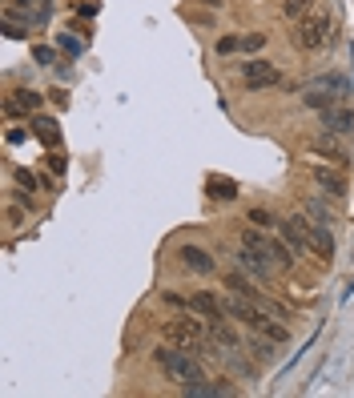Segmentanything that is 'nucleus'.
Returning <instances> with one entry per match:
<instances>
[{
    "label": "nucleus",
    "instance_id": "nucleus-24",
    "mask_svg": "<svg viewBox=\"0 0 354 398\" xmlns=\"http://www.w3.org/2000/svg\"><path fill=\"white\" fill-rule=\"evenodd\" d=\"M13 177H16V186H21V189H37L40 186V177L28 174V169H13Z\"/></svg>",
    "mask_w": 354,
    "mask_h": 398
},
{
    "label": "nucleus",
    "instance_id": "nucleus-4",
    "mask_svg": "<svg viewBox=\"0 0 354 398\" xmlns=\"http://www.w3.org/2000/svg\"><path fill=\"white\" fill-rule=\"evenodd\" d=\"M217 249H205L198 241H185V246H177V266L193 278H214L217 274Z\"/></svg>",
    "mask_w": 354,
    "mask_h": 398
},
{
    "label": "nucleus",
    "instance_id": "nucleus-13",
    "mask_svg": "<svg viewBox=\"0 0 354 398\" xmlns=\"http://www.w3.org/2000/svg\"><path fill=\"white\" fill-rule=\"evenodd\" d=\"M205 193H210V198L214 201H238V181H234V177H217V174H210L205 177Z\"/></svg>",
    "mask_w": 354,
    "mask_h": 398
},
{
    "label": "nucleus",
    "instance_id": "nucleus-20",
    "mask_svg": "<svg viewBox=\"0 0 354 398\" xmlns=\"http://www.w3.org/2000/svg\"><path fill=\"white\" fill-rule=\"evenodd\" d=\"M57 49H61L64 57H73V61H76V57H85V40H81V37H69V33H57Z\"/></svg>",
    "mask_w": 354,
    "mask_h": 398
},
{
    "label": "nucleus",
    "instance_id": "nucleus-14",
    "mask_svg": "<svg viewBox=\"0 0 354 398\" xmlns=\"http://www.w3.org/2000/svg\"><path fill=\"white\" fill-rule=\"evenodd\" d=\"M302 213L310 217V222H322V225H338V213H334V205L322 198H306L302 201Z\"/></svg>",
    "mask_w": 354,
    "mask_h": 398
},
{
    "label": "nucleus",
    "instance_id": "nucleus-21",
    "mask_svg": "<svg viewBox=\"0 0 354 398\" xmlns=\"http://www.w3.org/2000/svg\"><path fill=\"white\" fill-rule=\"evenodd\" d=\"M266 45H270L266 33H246V37H241V52H246V57H262Z\"/></svg>",
    "mask_w": 354,
    "mask_h": 398
},
{
    "label": "nucleus",
    "instance_id": "nucleus-5",
    "mask_svg": "<svg viewBox=\"0 0 354 398\" xmlns=\"http://www.w3.org/2000/svg\"><path fill=\"white\" fill-rule=\"evenodd\" d=\"M318 133H330V137H350V133H354L350 105H334V109L318 113Z\"/></svg>",
    "mask_w": 354,
    "mask_h": 398
},
{
    "label": "nucleus",
    "instance_id": "nucleus-19",
    "mask_svg": "<svg viewBox=\"0 0 354 398\" xmlns=\"http://www.w3.org/2000/svg\"><path fill=\"white\" fill-rule=\"evenodd\" d=\"M8 97H13V101H16V105H21V109H25V113H37L40 105H45V97H40L37 89H13Z\"/></svg>",
    "mask_w": 354,
    "mask_h": 398
},
{
    "label": "nucleus",
    "instance_id": "nucleus-9",
    "mask_svg": "<svg viewBox=\"0 0 354 398\" xmlns=\"http://www.w3.org/2000/svg\"><path fill=\"white\" fill-rule=\"evenodd\" d=\"M310 85H322V89H330L334 97L346 105L350 101V93H354V81L346 73H338V69H330V73H318V76H310Z\"/></svg>",
    "mask_w": 354,
    "mask_h": 398
},
{
    "label": "nucleus",
    "instance_id": "nucleus-16",
    "mask_svg": "<svg viewBox=\"0 0 354 398\" xmlns=\"http://www.w3.org/2000/svg\"><path fill=\"white\" fill-rule=\"evenodd\" d=\"M310 13H318V0H282V16H286L290 25L306 21Z\"/></svg>",
    "mask_w": 354,
    "mask_h": 398
},
{
    "label": "nucleus",
    "instance_id": "nucleus-22",
    "mask_svg": "<svg viewBox=\"0 0 354 398\" xmlns=\"http://www.w3.org/2000/svg\"><path fill=\"white\" fill-rule=\"evenodd\" d=\"M57 57H61V49H57V45H33V61H37L40 69H52V64H57Z\"/></svg>",
    "mask_w": 354,
    "mask_h": 398
},
{
    "label": "nucleus",
    "instance_id": "nucleus-1",
    "mask_svg": "<svg viewBox=\"0 0 354 398\" xmlns=\"http://www.w3.org/2000/svg\"><path fill=\"white\" fill-rule=\"evenodd\" d=\"M153 362H157L161 374L177 386V394H185V398H190L198 386L210 382L205 362L198 358V354H190L185 346H173V342H169V346H157V350H153Z\"/></svg>",
    "mask_w": 354,
    "mask_h": 398
},
{
    "label": "nucleus",
    "instance_id": "nucleus-10",
    "mask_svg": "<svg viewBox=\"0 0 354 398\" xmlns=\"http://www.w3.org/2000/svg\"><path fill=\"white\" fill-rule=\"evenodd\" d=\"M310 149H314L318 157H326L330 165H338V169L350 161V157H346V149H342V137H330V133H318V137L310 141Z\"/></svg>",
    "mask_w": 354,
    "mask_h": 398
},
{
    "label": "nucleus",
    "instance_id": "nucleus-26",
    "mask_svg": "<svg viewBox=\"0 0 354 398\" xmlns=\"http://www.w3.org/2000/svg\"><path fill=\"white\" fill-rule=\"evenodd\" d=\"M97 8H101L97 0H93V4H88V0H85V4H76V13H81V16H97Z\"/></svg>",
    "mask_w": 354,
    "mask_h": 398
},
{
    "label": "nucleus",
    "instance_id": "nucleus-18",
    "mask_svg": "<svg viewBox=\"0 0 354 398\" xmlns=\"http://www.w3.org/2000/svg\"><path fill=\"white\" fill-rule=\"evenodd\" d=\"M246 222L258 225V229H278L282 217L274 210H266V205H250V210H246Z\"/></svg>",
    "mask_w": 354,
    "mask_h": 398
},
{
    "label": "nucleus",
    "instance_id": "nucleus-25",
    "mask_svg": "<svg viewBox=\"0 0 354 398\" xmlns=\"http://www.w3.org/2000/svg\"><path fill=\"white\" fill-rule=\"evenodd\" d=\"M69 28H73V33H76L81 40H88V37H93V25H88V21H73Z\"/></svg>",
    "mask_w": 354,
    "mask_h": 398
},
{
    "label": "nucleus",
    "instance_id": "nucleus-2",
    "mask_svg": "<svg viewBox=\"0 0 354 398\" xmlns=\"http://www.w3.org/2000/svg\"><path fill=\"white\" fill-rule=\"evenodd\" d=\"M334 37H338V21H334V13H326V8H318V13H310L306 21H298L294 33H290L294 49L310 52V57L326 52L330 45H334Z\"/></svg>",
    "mask_w": 354,
    "mask_h": 398
},
{
    "label": "nucleus",
    "instance_id": "nucleus-27",
    "mask_svg": "<svg viewBox=\"0 0 354 398\" xmlns=\"http://www.w3.org/2000/svg\"><path fill=\"white\" fill-rule=\"evenodd\" d=\"M4 141H8V145H21V141H25V129H8V137Z\"/></svg>",
    "mask_w": 354,
    "mask_h": 398
},
{
    "label": "nucleus",
    "instance_id": "nucleus-8",
    "mask_svg": "<svg viewBox=\"0 0 354 398\" xmlns=\"http://www.w3.org/2000/svg\"><path fill=\"white\" fill-rule=\"evenodd\" d=\"M310 241H314V258H322V266H330V261H334V254H338V241H334V225L310 222Z\"/></svg>",
    "mask_w": 354,
    "mask_h": 398
},
{
    "label": "nucleus",
    "instance_id": "nucleus-15",
    "mask_svg": "<svg viewBox=\"0 0 354 398\" xmlns=\"http://www.w3.org/2000/svg\"><path fill=\"white\" fill-rule=\"evenodd\" d=\"M278 73L274 64L266 61V57H250V61H241V85H250V81H262V76Z\"/></svg>",
    "mask_w": 354,
    "mask_h": 398
},
{
    "label": "nucleus",
    "instance_id": "nucleus-23",
    "mask_svg": "<svg viewBox=\"0 0 354 398\" xmlns=\"http://www.w3.org/2000/svg\"><path fill=\"white\" fill-rule=\"evenodd\" d=\"M214 52H217V57H234V52H241V37H234V33L217 37L214 40Z\"/></svg>",
    "mask_w": 354,
    "mask_h": 398
},
{
    "label": "nucleus",
    "instance_id": "nucleus-17",
    "mask_svg": "<svg viewBox=\"0 0 354 398\" xmlns=\"http://www.w3.org/2000/svg\"><path fill=\"white\" fill-rule=\"evenodd\" d=\"M33 133H37L49 149H57V145H61V129H57V121H52V117H33Z\"/></svg>",
    "mask_w": 354,
    "mask_h": 398
},
{
    "label": "nucleus",
    "instance_id": "nucleus-7",
    "mask_svg": "<svg viewBox=\"0 0 354 398\" xmlns=\"http://www.w3.org/2000/svg\"><path fill=\"white\" fill-rule=\"evenodd\" d=\"M190 310L202 314L205 322H214V318H229V314H226V298L214 294V290H193V294H190Z\"/></svg>",
    "mask_w": 354,
    "mask_h": 398
},
{
    "label": "nucleus",
    "instance_id": "nucleus-6",
    "mask_svg": "<svg viewBox=\"0 0 354 398\" xmlns=\"http://www.w3.org/2000/svg\"><path fill=\"white\" fill-rule=\"evenodd\" d=\"M246 354H250L253 362H262V366H274V362H282V346L274 342V338L258 334V330H246Z\"/></svg>",
    "mask_w": 354,
    "mask_h": 398
},
{
    "label": "nucleus",
    "instance_id": "nucleus-11",
    "mask_svg": "<svg viewBox=\"0 0 354 398\" xmlns=\"http://www.w3.org/2000/svg\"><path fill=\"white\" fill-rule=\"evenodd\" d=\"M298 97H302V105H306V109H314V113H326V109H334V105H342V101L334 97V93H330V89L310 85V81L302 85V93H298Z\"/></svg>",
    "mask_w": 354,
    "mask_h": 398
},
{
    "label": "nucleus",
    "instance_id": "nucleus-3",
    "mask_svg": "<svg viewBox=\"0 0 354 398\" xmlns=\"http://www.w3.org/2000/svg\"><path fill=\"white\" fill-rule=\"evenodd\" d=\"M234 266L246 270V274H250L253 282H262V286H274V278H278V266H274V258H270L266 249L241 246V241H238V249H234Z\"/></svg>",
    "mask_w": 354,
    "mask_h": 398
},
{
    "label": "nucleus",
    "instance_id": "nucleus-12",
    "mask_svg": "<svg viewBox=\"0 0 354 398\" xmlns=\"http://www.w3.org/2000/svg\"><path fill=\"white\" fill-rule=\"evenodd\" d=\"M314 186L322 189V193H326L330 201L346 198V181H342L338 169H326V165H318V169H314Z\"/></svg>",
    "mask_w": 354,
    "mask_h": 398
}]
</instances>
